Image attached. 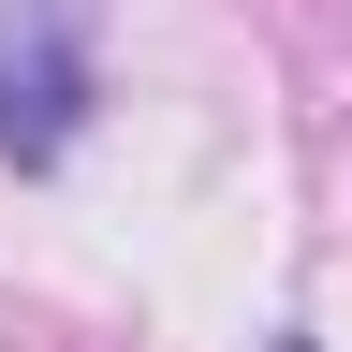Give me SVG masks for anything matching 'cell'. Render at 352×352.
<instances>
[{"label": "cell", "instance_id": "1", "mask_svg": "<svg viewBox=\"0 0 352 352\" xmlns=\"http://www.w3.org/2000/svg\"><path fill=\"white\" fill-rule=\"evenodd\" d=\"M103 118V59H88V0H0V162L59 176Z\"/></svg>", "mask_w": 352, "mask_h": 352}, {"label": "cell", "instance_id": "2", "mask_svg": "<svg viewBox=\"0 0 352 352\" xmlns=\"http://www.w3.org/2000/svg\"><path fill=\"white\" fill-rule=\"evenodd\" d=\"M279 352H308V338H279Z\"/></svg>", "mask_w": 352, "mask_h": 352}]
</instances>
